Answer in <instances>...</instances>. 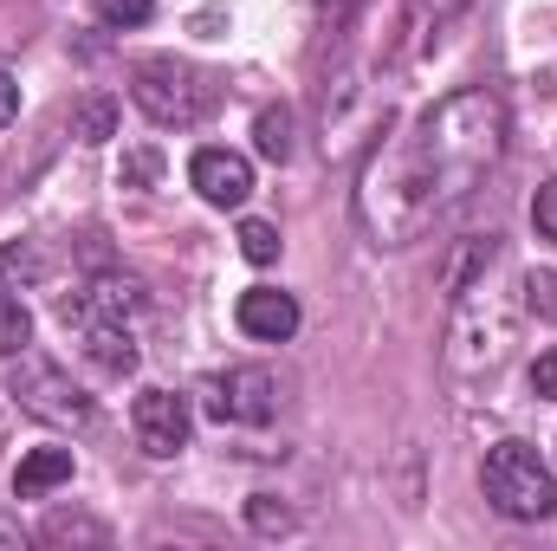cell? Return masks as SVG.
Wrapping results in <instances>:
<instances>
[{
    "label": "cell",
    "instance_id": "cell-1",
    "mask_svg": "<svg viewBox=\"0 0 557 551\" xmlns=\"http://www.w3.org/2000/svg\"><path fill=\"white\" fill-rule=\"evenodd\" d=\"M512 118L493 85H467L441 105H428L409 131L383 137L357 175V221L370 247H409L447 215L460 195H473L493 162L506 156Z\"/></svg>",
    "mask_w": 557,
    "mask_h": 551
},
{
    "label": "cell",
    "instance_id": "cell-2",
    "mask_svg": "<svg viewBox=\"0 0 557 551\" xmlns=\"http://www.w3.org/2000/svg\"><path fill=\"white\" fill-rule=\"evenodd\" d=\"M519 344V305L493 285V279H473L467 292H454V318H447V370L454 377H493Z\"/></svg>",
    "mask_w": 557,
    "mask_h": 551
},
{
    "label": "cell",
    "instance_id": "cell-3",
    "mask_svg": "<svg viewBox=\"0 0 557 551\" xmlns=\"http://www.w3.org/2000/svg\"><path fill=\"white\" fill-rule=\"evenodd\" d=\"M480 493H486V506L499 519H519V526L552 519V506H557V480H552V467L539 461L532 441H499L486 454V467H480Z\"/></svg>",
    "mask_w": 557,
    "mask_h": 551
},
{
    "label": "cell",
    "instance_id": "cell-4",
    "mask_svg": "<svg viewBox=\"0 0 557 551\" xmlns=\"http://www.w3.org/2000/svg\"><path fill=\"white\" fill-rule=\"evenodd\" d=\"M131 98H137V111L149 118V124H162V131H188V124H201V118L214 111V78L195 72L188 59L156 52V59H137V72H131Z\"/></svg>",
    "mask_w": 557,
    "mask_h": 551
},
{
    "label": "cell",
    "instance_id": "cell-5",
    "mask_svg": "<svg viewBox=\"0 0 557 551\" xmlns=\"http://www.w3.org/2000/svg\"><path fill=\"white\" fill-rule=\"evenodd\" d=\"M7 396L26 415L52 421V428H85V421H91V396H85L52 357H39V351H20V364H13V377H7Z\"/></svg>",
    "mask_w": 557,
    "mask_h": 551
},
{
    "label": "cell",
    "instance_id": "cell-6",
    "mask_svg": "<svg viewBox=\"0 0 557 551\" xmlns=\"http://www.w3.org/2000/svg\"><path fill=\"white\" fill-rule=\"evenodd\" d=\"M208 409L221 415V421H240V428H267V421L278 415V383H273V370H260V364H240V370L214 377V390H208Z\"/></svg>",
    "mask_w": 557,
    "mask_h": 551
},
{
    "label": "cell",
    "instance_id": "cell-7",
    "mask_svg": "<svg viewBox=\"0 0 557 551\" xmlns=\"http://www.w3.org/2000/svg\"><path fill=\"white\" fill-rule=\"evenodd\" d=\"M131 428H137V448H143V454L169 461V454H182V448H188L195 415H188V403H182L175 390H143L137 403H131Z\"/></svg>",
    "mask_w": 557,
    "mask_h": 551
},
{
    "label": "cell",
    "instance_id": "cell-8",
    "mask_svg": "<svg viewBox=\"0 0 557 551\" xmlns=\"http://www.w3.org/2000/svg\"><path fill=\"white\" fill-rule=\"evenodd\" d=\"M188 182L201 188V201H214V208H240V201L253 195V162H247L240 149H195Z\"/></svg>",
    "mask_w": 557,
    "mask_h": 551
},
{
    "label": "cell",
    "instance_id": "cell-9",
    "mask_svg": "<svg viewBox=\"0 0 557 551\" xmlns=\"http://www.w3.org/2000/svg\"><path fill=\"white\" fill-rule=\"evenodd\" d=\"M234 318H240L247 338H260V344H285V338L298 331V298L278 292V285H253V292H240Z\"/></svg>",
    "mask_w": 557,
    "mask_h": 551
},
{
    "label": "cell",
    "instance_id": "cell-10",
    "mask_svg": "<svg viewBox=\"0 0 557 551\" xmlns=\"http://www.w3.org/2000/svg\"><path fill=\"white\" fill-rule=\"evenodd\" d=\"M78 338H85V357H91L104 377H131V370H137V331H131V325H117V318H85Z\"/></svg>",
    "mask_w": 557,
    "mask_h": 551
},
{
    "label": "cell",
    "instance_id": "cell-11",
    "mask_svg": "<svg viewBox=\"0 0 557 551\" xmlns=\"http://www.w3.org/2000/svg\"><path fill=\"white\" fill-rule=\"evenodd\" d=\"M65 480H72V448H33L20 461V474H13V493L20 500H39V493H52Z\"/></svg>",
    "mask_w": 557,
    "mask_h": 551
},
{
    "label": "cell",
    "instance_id": "cell-12",
    "mask_svg": "<svg viewBox=\"0 0 557 551\" xmlns=\"http://www.w3.org/2000/svg\"><path fill=\"white\" fill-rule=\"evenodd\" d=\"M493 260H499V234H493V228H486V234H467L460 254L447 260V292H467L473 279H486L493 273Z\"/></svg>",
    "mask_w": 557,
    "mask_h": 551
},
{
    "label": "cell",
    "instance_id": "cell-13",
    "mask_svg": "<svg viewBox=\"0 0 557 551\" xmlns=\"http://www.w3.org/2000/svg\"><path fill=\"white\" fill-rule=\"evenodd\" d=\"M467 7H473V0H409V13H403L409 46H416V52H421V46H434V39H441V33H447Z\"/></svg>",
    "mask_w": 557,
    "mask_h": 551
},
{
    "label": "cell",
    "instance_id": "cell-14",
    "mask_svg": "<svg viewBox=\"0 0 557 551\" xmlns=\"http://www.w3.org/2000/svg\"><path fill=\"white\" fill-rule=\"evenodd\" d=\"M72 137L78 143H111L117 137V98L111 91H91L72 105Z\"/></svg>",
    "mask_w": 557,
    "mask_h": 551
},
{
    "label": "cell",
    "instance_id": "cell-15",
    "mask_svg": "<svg viewBox=\"0 0 557 551\" xmlns=\"http://www.w3.org/2000/svg\"><path fill=\"white\" fill-rule=\"evenodd\" d=\"M253 143H260L267 162H285V156H292V111H285V105H267L260 124H253Z\"/></svg>",
    "mask_w": 557,
    "mask_h": 551
},
{
    "label": "cell",
    "instance_id": "cell-16",
    "mask_svg": "<svg viewBox=\"0 0 557 551\" xmlns=\"http://www.w3.org/2000/svg\"><path fill=\"white\" fill-rule=\"evenodd\" d=\"M26 344H33V311L13 292H0V357H20Z\"/></svg>",
    "mask_w": 557,
    "mask_h": 551
},
{
    "label": "cell",
    "instance_id": "cell-17",
    "mask_svg": "<svg viewBox=\"0 0 557 551\" xmlns=\"http://www.w3.org/2000/svg\"><path fill=\"white\" fill-rule=\"evenodd\" d=\"M278 247H285V241H278V228H273V221H240V254H247L253 267H273V260H278Z\"/></svg>",
    "mask_w": 557,
    "mask_h": 551
},
{
    "label": "cell",
    "instance_id": "cell-18",
    "mask_svg": "<svg viewBox=\"0 0 557 551\" xmlns=\"http://www.w3.org/2000/svg\"><path fill=\"white\" fill-rule=\"evenodd\" d=\"M247 526L273 539V532H292V526H298V513H292V506H278L273 493H253V500H247Z\"/></svg>",
    "mask_w": 557,
    "mask_h": 551
},
{
    "label": "cell",
    "instance_id": "cell-19",
    "mask_svg": "<svg viewBox=\"0 0 557 551\" xmlns=\"http://www.w3.org/2000/svg\"><path fill=\"white\" fill-rule=\"evenodd\" d=\"M156 175H162V149H156V143H143V149H131V156H124V169H117V182H124V188H156Z\"/></svg>",
    "mask_w": 557,
    "mask_h": 551
},
{
    "label": "cell",
    "instance_id": "cell-20",
    "mask_svg": "<svg viewBox=\"0 0 557 551\" xmlns=\"http://www.w3.org/2000/svg\"><path fill=\"white\" fill-rule=\"evenodd\" d=\"M39 539H52V546H65V539H91V546H104V526H98V519H65V513H59V519H46Z\"/></svg>",
    "mask_w": 557,
    "mask_h": 551
},
{
    "label": "cell",
    "instance_id": "cell-21",
    "mask_svg": "<svg viewBox=\"0 0 557 551\" xmlns=\"http://www.w3.org/2000/svg\"><path fill=\"white\" fill-rule=\"evenodd\" d=\"M156 13V0H98V20L104 26H143Z\"/></svg>",
    "mask_w": 557,
    "mask_h": 551
},
{
    "label": "cell",
    "instance_id": "cell-22",
    "mask_svg": "<svg viewBox=\"0 0 557 551\" xmlns=\"http://www.w3.org/2000/svg\"><path fill=\"white\" fill-rule=\"evenodd\" d=\"M525 305L539 311V318H557V273H525Z\"/></svg>",
    "mask_w": 557,
    "mask_h": 551
},
{
    "label": "cell",
    "instance_id": "cell-23",
    "mask_svg": "<svg viewBox=\"0 0 557 551\" xmlns=\"http://www.w3.org/2000/svg\"><path fill=\"white\" fill-rule=\"evenodd\" d=\"M532 228H539L545 241H557V175L539 182V195H532Z\"/></svg>",
    "mask_w": 557,
    "mask_h": 551
},
{
    "label": "cell",
    "instance_id": "cell-24",
    "mask_svg": "<svg viewBox=\"0 0 557 551\" xmlns=\"http://www.w3.org/2000/svg\"><path fill=\"white\" fill-rule=\"evenodd\" d=\"M532 396H545V403H557V344L532 364Z\"/></svg>",
    "mask_w": 557,
    "mask_h": 551
},
{
    "label": "cell",
    "instance_id": "cell-25",
    "mask_svg": "<svg viewBox=\"0 0 557 551\" xmlns=\"http://www.w3.org/2000/svg\"><path fill=\"white\" fill-rule=\"evenodd\" d=\"M20 118V85H13V72H0V131Z\"/></svg>",
    "mask_w": 557,
    "mask_h": 551
},
{
    "label": "cell",
    "instance_id": "cell-26",
    "mask_svg": "<svg viewBox=\"0 0 557 551\" xmlns=\"http://www.w3.org/2000/svg\"><path fill=\"white\" fill-rule=\"evenodd\" d=\"M357 7H363V0H318V13H324V20H350Z\"/></svg>",
    "mask_w": 557,
    "mask_h": 551
}]
</instances>
